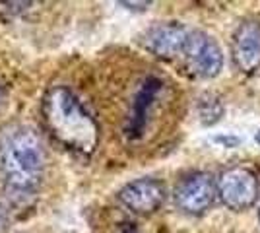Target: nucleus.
I'll use <instances>...</instances> for the list:
<instances>
[{
	"label": "nucleus",
	"mask_w": 260,
	"mask_h": 233,
	"mask_svg": "<svg viewBox=\"0 0 260 233\" xmlns=\"http://www.w3.org/2000/svg\"><path fill=\"white\" fill-rule=\"evenodd\" d=\"M221 115H223V105L216 95L208 93L206 99H200V119L204 121V124H212V122L219 121Z\"/></svg>",
	"instance_id": "9"
},
{
	"label": "nucleus",
	"mask_w": 260,
	"mask_h": 233,
	"mask_svg": "<svg viewBox=\"0 0 260 233\" xmlns=\"http://www.w3.org/2000/svg\"><path fill=\"white\" fill-rule=\"evenodd\" d=\"M254 140H256V142H258V144H260V130H258V132H256V134H254Z\"/></svg>",
	"instance_id": "14"
},
{
	"label": "nucleus",
	"mask_w": 260,
	"mask_h": 233,
	"mask_svg": "<svg viewBox=\"0 0 260 233\" xmlns=\"http://www.w3.org/2000/svg\"><path fill=\"white\" fill-rule=\"evenodd\" d=\"M217 198L229 210H247L258 198V181L256 175L247 167H229L219 173Z\"/></svg>",
	"instance_id": "4"
},
{
	"label": "nucleus",
	"mask_w": 260,
	"mask_h": 233,
	"mask_svg": "<svg viewBox=\"0 0 260 233\" xmlns=\"http://www.w3.org/2000/svg\"><path fill=\"white\" fill-rule=\"evenodd\" d=\"M165 194H167L165 185L159 179L140 177L122 185L117 192V198L132 214L148 216L161 208V204L165 202Z\"/></svg>",
	"instance_id": "6"
},
{
	"label": "nucleus",
	"mask_w": 260,
	"mask_h": 233,
	"mask_svg": "<svg viewBox=\"0 0 260 233\" xmlns=\"http://www.w3.org/2000/svg\"><path fill=\"white\" fill-rule=\"evenodd\" d=\"M161 89L163 82L155 76H148L138 86L134 97L130 101V109L126 113V119H124V126H122L124 136L128 138L130 142L144 136L148 121H150V113H152Z\"/></svg>",
	"instance_id": "7"
},
{
	"label": "nucleus",
	"mask_w": 260,
	"mask_h": 233,
	"mask_svg": "<svg viewBox=\"0 0 260 233\" xmlns=\"http://www.w3.org/2000/svg\"><path fill=\"white\" fill-rule=\"evenodd\" d=\"M122 233H136V229H132V227H124Z\"/></svg>",
	"instance_id": "13"
},
{
	"label": "nucleus",
	"mask_w": 260,
	"mask_h": 233,
	"mask_svg": "<svg viewBox=\"0 0 260 233\" xmlns=\"http://www.w3.org/2000/svg\"><path fill=\"white\" fill-rule=\"evenodd\" d=\"M216 140H217V142H223V146H225V148L239 144V138H237V136H217Z\"/></svg>",
	"instance_id": "11"
},
{
	"label": "nucleus",
	"mask_w": 260,
	"mask_h": 233,
	"mask_svg": "<svg viewBox=\"0 0 260 233\" xmlns=\"http://www.w3.org/2000/svg\"><path fill=\"white\" fill-rule=\"evenodd\" d=\"M173 200L179 210L190 216H200L208 212L217 200V183L206 171H196L175 187Z\"/></svg>",
	"instance_id": "5"
},
{
	"label": "nucleus",
	"mask_w": 260,
	"mask_h": 233,
	"mask_svg": "<svg viewBox=\"0 0 260 233\" xmlns=\"http://www.w3.org/2000/svg\"><path fill=\"white\" fill-rule=\"evenodd\" d=\"M8 229V216L0 210V233H4Z\"/></svg>",
	"instance_id": "12"
},
{
	"label": "nucleus",
	"mask_w": 260,
	"mask_h": 233,
	"mask_svg": "<svg viewBox=\"0 0 260 233\" xmlns=\"http://www.w3.org/2000/svg\"><path fill=\"white\" fill-rule=\"evenodd\" d=\"M231 58L243 74L260 70V22L245 20L231 35Z\"/></svg>",
	"instance_id": "8"
},
{
	"label": "nucleus",
	"mask_w": 260,
	"mask_h": 233,
	"mask_svg": "<svg viewBox=\"0 0 260 233\" xmlns=\"http://www.w3.org/2000/svg\"><path fill=\"white\" fill-rule=\"evenodd\" d=\"M41 121L56 144L78 157H89L99 146V122L80 93L54 84L41 97Z\"/></svg>",
	"instance_id": "2"
},
{
	"label": "nucleus",
	"mask_w": 260,
	"mask_h": 233,
	"mask_svg": "<svg viewBox=\"0 0 260 233\" xmlns=\"http://www.w3.org/2000/svg\"><path fill=\"white\" fill-rule=\"evenodd\" d=\"M152 2H120V6H124V8H128V10H148V6H150Z\"/></svg>",
	"instance_id": "10"
},
{
	"label": "nucleus",
	"mask_w": 260,
	"mask_h": 233,
	"mask_svg": "<svg viewBox=\"0 0 260 233\" xmlns=\"http://www.w3.org/2000/svg\"><path fill=\"white\" fill-rule=\"evenodd\" d=\"M47 152L29 126H12L0 136V185L16 200L35 196L43 187Z\"/></svg>",
	"instance_id": "3"
},
{
	"label": "nucleus",
	"mask_w": 260,
	"mask_h": 233,
	"mask_svg": "<svg viewBox=\"0 0 260 233\" xmlns=\"http://www.w3.org/2000/svg\"><path fill=\"white\" fill-rule=\"evenodd\" d=\"M138 41L148 53L181 66L188 76L198 80L216 78L223 68L219 43L210 34L186 23L157 22L144 29Z\"/></svg>",
	"instance_id": "1"
}]
</instances>
